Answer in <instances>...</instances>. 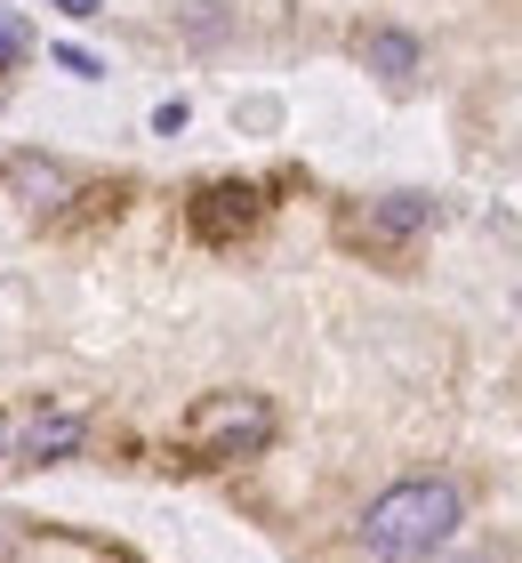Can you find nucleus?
Returning a JSON list of instances; mask_svg holds the SVG:
<instances>
[{
  "instance_id": "obj_1",
  "label": "nucleus",
  "mask_w": 522,
  "mask_h": 563,
  "mask_svg": "<svg viewBox=\"0 0 522 563\" xmlns=\"http://www.w3.org/2000/svg\"><path fill=\"white\" fill-rule=\"evenodd\" d=\"M458 516H466L458 483L410 475V483H395V492L370 499V516H362V548H370L378 563H418V555H434L458 531Z\"/></svg>"
},
{
  "instance_id": "obj_2",
  "label": "nucleus",
  "mask_w": 522,
  "mask_h": 563,
  "mask_svg": "<svg viewBox=\"0 0 522 563\" xmlns=\"http://www.w3.org/2000/svg\"><path fill=\"white\" fill-rule=\"evenodd\" d=\"M186 443L209 459H249L274 443V402L266 395H209V402H193Z\"/></svg>"
},
{
  "instance_id": "obj_3",
  "label": "nucleus",
  "mask_w": 522,
  "mask_h": 563,
  "mask_svg": "<svg viewBox=\"0 0 522 563\" xmlns=\"http://www.w3.org/2000/svg\"><path fill=\"white\" fill-rule=\"evenodd\" d=\"M426 218H434L426 194H386V201H370V210L354 218V242H378V250H386V242H410Z\"/></svg>"
},
{
  "instance_id": "obj_4",
  "label": "nucleus",
  "mask_w": 522,
  "mask_h": 563,
  "mask_svg": "<svg viewBox=\"0 0 522 563\" xmlns=\"http://www.w3.org/2000/svg\"><path fill=\"white\" fill-rule=\"evenodd\" d=\"M9 186L33 201V210H57V201H73V169L48 162V153H9Z\"/></svg>"
},
{
  "instance_id": "obj_5",
  "label": "nucleus",
  "mask_w": 522,
  "mask_h": 563,
  "mask_svg": "<svg viewBox=\"0 0 522 563\" xmlns=\"http://www.w3.org/2000/svg\"><path fill=\"white\" fill-rule=\"evenodd\" d=\"M362 65H370L378 81H410L418 73V41L402 33V24H370V33H362Z\"/></svg>"
},
{
  "instance_id": "obj_6",
  "label": "nucleus",
  "mask_w": 522,
  "mask_h": 563,
  "mask_svg": "<svg viewBox=\"0 0 522 563\" xmlns=\"http://www.w3.org/2000/svg\"><path fill=\"white\" fill-rule=\"evenodd\" d=\"M193 218H201V234H209V242H225V234H242V225L257 218V194H249V186H209Z\"/></svg>"
},
{
  "instance_id": "obj_7",
  "label": "nucleus",
  "mask_w": 522,
  "mask_h": 563,
  "mask_svg": "<svg viewBox=\"0 0 522 563\" xmlns=\"http://www.w3.org/2000/svg\"><path fill=\"white\" fill-rule=\"evenodd\" d=\"M81 419H73V411H57V419H33V427H24V459H33V467H57V459H73V451H81Z\"/></svg>"
},
{
  "instance_id": "obj_8",
  "label": "nucleus",
  "mask_w": 522,
  "mask_h": 563,
  "mask_svg": "<svg viewBox=\"0 0 522 563\" xmlns=\"http://www.w3.org/2000/svg\"><path fill=\"white\" fill-rule=\"evenodd\" d=\"M24 48H33V33L16 24V9H0V57H24Z\"/></svg>"
},
{
  "instance_id": "obj_9",
  "label": "nucleus",
  "mask_w": 522,
  "mask_h": 563,
  "mask_svg": "<svg viewBox=\"0 0 522 563\" xmlns=\"http://www.w3.org/2000/svg\"><path fill=\"white\" fill-rule=\"evenodd\" d=\"M57 65H65V73H81V81H97V73H104V65L89 57V48H57Z\"/></svg>"
},
{
  "instance_id": "obj_10",
  "label": "nucleus",
  "mask_w": 522,
  "mask_h": 563,
  "mask_svg": "<svg viewBox=\"0 0 522 563\" xmlns=\"http://www.w3.org/2000/svg\"><path fill=\"white\" fill-rule=\"evenodd\" d=\"M48 9H65V16H97L104 0H48Z\"/></svg>"
}]
</instances>
